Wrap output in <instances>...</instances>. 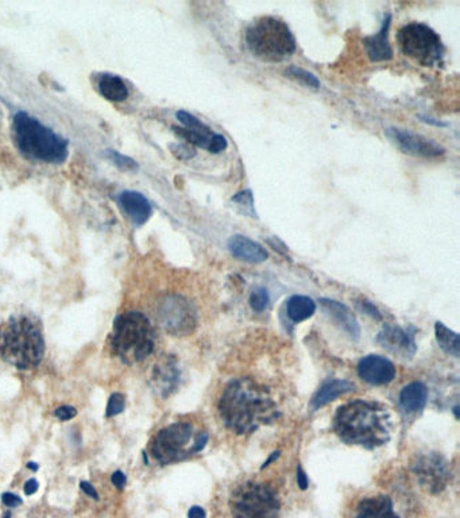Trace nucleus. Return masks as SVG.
<instances>
[{"mask_svg":"<svg viewBox=\"0 0 460 518\" xmlns=\"http://www.w3.org/2000/svg\"><path fill=\"white\" fill-rule=\"evenodd\" d=\"M358 374L370 385H387L396 378V367L385 356L369 355L359 362Z\"/></svg>","mask_w":460,"mask_h":518,"instance_id":"13","label":"nucleus"},{"mask_svg":"<svg viewBox=\"0 0 460 518\" xmlns=\"http://www.w3.org/2000/svg\"><path fill=\"white\" fill-rule=\"evenodd\" d=\"M246 44L256 59L281 62L296 52V38L289 26L276 16H261L246 30Z\"/></svg>","mask_w":460,"mask_h":518,"instance_id":"5","label":"nucleus"},{"mask_svg":"<svg viewBox=\"0 0 460 518\" xmlns=\"http://www.w3.org/2000/svg\"><path fill=\"white\" fill-rule=\"evenodd\" d=\"M354 518H400L394 512V505L387 495L363 498L356 505Z\"/></svg>","mask_w":460,"mask_h":518,"instance_id":"16","label":"nucleus"},{"mask_svg":"<svg viewBox=\"0 0 460 518\" xmlns=\"http://www.w3.org/2000/svg\"><path fill=\"white\" fill-rule=\"evenodd\" d=\"M390 22H391V15H386L382 23L381 30L365 38V47H366V53L369 56V59L374 62H382V61H389L393 59V49L389 44V28H390Z\"/></svg>","mask_w":460,"mask_h":518,"instance_id":"18","label":"nucleus"},{"mask_svg":"<svg viewBox=\"0 0 460 518\" xmlns=\"http://www.w3.org/2000/svg\"><path fill=\"white\" fill-rule=\"evenodd\" d=\"M14 134L19 148L31 158L45 163H62L68 155L66 141L26 112L15 115Z\"/></svg>","mask_w":460,"mask_h":518,"instance_id":"6","label":"nucleus"},{"mask_svg":"<svg viewBox=\"0 0 460 518\" xmlns=\"http://www.w3.org/2000/svg\"><path fill=\"white\" fill-rule=\"evenodd\" d=\"M353 390H354V385L348 381L331 379L322 386L313 396L311 401L312 411H317L326 406V404L339 399L341 396H344Z\"/></svg>","mask_w":460,"mask_h":518,"instance_id":"22","label":"nucleus"},{"mask_svg":"<svg viewBox=\"0 0 460 518\" xmlns=\"http://www.w3.org/2000/svg\"><path fill=\"white\" fill-rule=\"evenodd\" d=\"M172 148L179 160H189V158H193L196 154V151L188 145H176V146H172Z\"/></svg>","mask_w":460,"mask_h":518,"instance_id":"33","label":"nucleus"},{"mask_svg":"<svg viewBox=\"0 0 460 518\" xmlns=\"http://www.w3.org/2000/svg\"><path fill=\"white\" fill-rule=\"evenodd\" d=\"M386 136L400 148L402 153L423 157V158H436L445 153L444 148H442L435 141L428 139L423 135L411 133L408 130H402L397 127H389L385 130Z\"/></svg>","mask_w":460,"mask_h":518,"instance_id":"12","label":"nucleus"},{"mask_svg":"<svg viewBox=\"0 0 460 518\" xmlns=\"http://www.w3.org/2000/svg\"><path fill=\"white\" fill-rule=\"evenodd\" d=\"M1 502L8 507H15V506L23 504V501L18 495L11 494V493H4L1 495Z\"/></svg>","mask_w":460,"mask_h":518,"instance_id":"38","label":"nucleus"},{"mask_svg":"<svg viewBox=\"0 0 460 518\" xmlns=\"http://www.w3.org/2000/svg\"><path fill=\"white\" fill-rule=\"evenodd\" d=\"M155 341L157 335L148 316L141 312H126L114 322L110 348L123 363L134 365L153 354Z\"/></svg>","mask_w":460,"mask_h":518,"instance_id":"4","label":"nucleus"},{"mask_svg":"<svg viewBox=\"0 0 460 518\" xmlns=\"http://www.w3.org/2000/svg\"><path fill=\"white\" fill-rule=\"evenodd\" d=\"M119 203L126 211V213L131 218V220L138 225L148 222V218L151 216V206L148 199L141 193L134 191L123 192L119 197Z\"/></svg>","mask_w":460,"mask_h":518,"instance_id":"20","label":"nucleus"},{"mask_svg":"<svg viewBox=\"0 0 460 518\" xmlns=\"http://www.w3.org/2000/svg\"><path fill=\"white\" fill-rule=\"evenodd\" d=\"M267 245L273 249V250H276L277 252H280L281 255H288V247H286V245L282 242L281 239L280 237H267Z\"/></svg>","mask_w":460,"mask_h":518,"instance_id":"36","label":"nucleus"},{"mask_svg":"<svg viewBox=\"0 0 460 518\" xmlns=\"http://www.w3.org/2000/svg\"><path fill=\"white\" fill-rule=\"evenodd\" d=\"M377 341L389 353L401 359H411L417 351L413 336L397 326H386L379 332Z\"/></svg>","mask_w":460,"mask_h":518,"instance_id":"14","label":"nucleus"},{"mask_svg":"<svg viewBox=\"0 0 460 518\" xmlns=\"http://www.w3.org/2000/svg\"><path fill=\"white\" fill-rule=\"evenodd\" d=\"M208 439H209V436H208L207 432H200V433L196 436L194 442H193V454L201 452V451L206 448V445H207Z\"/></svg>","mask_w":460,"mask_h":518,"instance_id":"35","label":"nucleus"},{"mask_svg":"<svg viewBox=\"0 0 460 518\" xmlns=\"http://www.w3.org/2000/svg\"><path fill=\"white\" fill-rule=\"evenodd\" d=\"M316 302L307 296H292L286 302V314L293 323H301L313 316Z\"/></svg>","mask_w":460,"mask_h":518,"instance_id":"23","label":"nucleus"},{"mask_svg":"<svg viewBox=\"0 0 460 518\" xmlns=\"http://www.w3.org/2000/svg\"><path fill=\"white\" fill-rule=\"evenodd\" d=\"M153 384L160 392L163 397L169 396L176 387L179 379V371L175 359L166 358L161 363H158L153 370Z\"/></svg>","mask_w":460,"mask_h":518,"instance_id":"19","label":"nucleus"},{"mask_svg":"<svg viewBox=\"0 0 460 518\" xmlns=\"http://www.w3.org/2000/svg\"><path fill=\"white\" fill-rule=\"evenodd\" d=\"M99 90L110 102H123L129 96V89L123 80L114 74H104L100 77Z\"/></svg>","mask_w":460,"mask_h":518,"instance_id":"24","label":"nucleus"},{"mask_svg":"<svg viewBox=\"0 0 460 518\" xmlns=\"http://www.w3.org/2000/svg\"><path fill=\"white\" fill-rule=\"evenodd\" d=\"M280 454H281L280 451H277V452H273V455H271V457H270V458H269V459H267L266 461L264 463V466H262L261 469L264 470V469H265V467H267V466H269V464H270L271 461H274V460L277 459V458L280 457Z\"/></svg>","mask_w":460,"mask_h":518,"instance_id":"44","label":"nucleus"},{"mask_svg":"<svg viewBox=\"0 0 460 518\" xmlns=\"http://www.w3.org/2000/svg\"><path fill=\"white\" fill-rule=\"evenodd\" d=\"M224 425L237 435H250L278 418L277 404L265 386L252 378H239L224 387L219 400Z\"/></svg>","mask_w":460,"mask_h":518,"instance_id":"1","label":"nucleus"},{"mask_svg":"<svg viewBox=\"0 0 460 518\" xmlns=\"http://www.w3.org/2000/svg\"><path fill=\"white\" fill-rule=\"evenodd\" d=\"M38 482L35 481V479H30V481H28L26 482V485H25V493H26V495H33L34 493H37V490H38Z\"/></svg>","mask_w":460,"mask_h":518,"instance_id":"43","label":"nucleus"},{"mask_svg":"<svg viewBox=\"0 0 460 518\" xmlns=\"http://www.w3.org/2000/svg\"><path fill=\"white\" fill-rule=\"evenodd\" d=\"M177 118L185 126V129H192V130H206V129H209L200 119L193 117V115L185 112V111H178Z\"/></svg>","mask_w":460,"mask_h":518,"instance_id":"30","label":"nucleus"},{"mask_svg":"<svg viewBox=\"0 0 460 518\" xmlns=\"http://www.w3.org/2000/svg\"><path fill=\"white\" fill-rule=\"evenodd\" d=\"M359 305H360V308H362L363 311L366 312L367 314H370L371 317H374V319H377V320H381V319H382L381 312L378 311V310H377V307H375L374 304H371L370 301L363 300V301H360V302H359Z\"/></svg>","mask_w":460,"mask_h":518,"instance_id":"37","label":"nucleus"},{"mask_svg":"<svg viewBox=\"0 0 460 518\" xmlns=\"http://www.w3.org/2000/svg\"><path fill=\"white\" fill-rule=\"evenodd\" d=\"M320 304L326 308V311L336 322V324L341 326L344 332L348 334V336L351 339H354V341L359 339L360 328L358 324L355 314L351 312V310L347 305L341 304L336 300H331V298H322Z\"/></svg>","mask_w":460,"mask_h":518,"instance_id":"17","label":"nucleus"},{"mask_svg":"<svg viewBox=\"0 0 460 518\" xmlns=\"http://www.w3.org/2000/svg\"><path fill=\"white\" fill-rule=\"evenodd\" d=\"M428 401V389L421 382H412L402 389L400 394L401 409L408 415L420 413Z\"/></svg>","mask_w":460,"mask_h":518,"instance_id":"21","label":"nucleus"},{"mask_svg":"<svg viewBox=\"0 0 460 518\" xmlns=\"http://www.w3.org/2000/svg\"><path fill=\"white\" fill-rule=\"evenodd\" d=\"M111 482L115 485V488L123 489L124 485H126V482H127V478H126V475L123 474L122 471H117V473H114V475L111 476Z\"/></svg>","mask_w":460,"mask_h":518,"instance_id":"40","label":"nucleus"},{"mask_svg":"<svg viewBox=\"0 0 460 518\" xmlns=\"http://www.w3.org/2000/svg\"><path fill=\"white\" fill-rule=\"evenodd\" d=\"M297 485L301 490L308 489V476L301 466L297 467Z\"/></svg>","mask_w":460,"mask_h":518,"instance_id":"39","label":"nucleus"},{"mask_svg":"<svg viewBox=\"0 0 460 518\" xmlns=\"http://www.w3.org/2000/svg\"><path fill=\"white\" fill-rule=\"evenodd\" d=\"M280 507L277 493L265 483H243L234 490L230 498L234 518H277Z\"/></svg>","mask_w":460,"mask_h":518,"instance_id":"8","label":"nucleus"},{"mask_svg":"<svg viewBox=\"0 0 460 518\" xmlns=\"http://www.w3.org/2000/svg\"><path fill=\"white\" fill-rule=\"evenodd\" d=\"M227 246H228L231 255L235 257L239 261H244L250 264H262L269 257L266 249L264 246H261L255 240H252L250 237H243V235H234L230 237Z\"/></svg>","mask_w":460,"mask_h":518,"instance_id":"15","label":"nucleus"},{"mask_svg":"<svg viewBox=\"0 0 460 518\" xmlns=\"http://www.w3.org/2000/svg\"><path fill=\"white\" fill-rule=\"evenodd\" d=\"M173 130H175V133L177 134L178 136L184 138L188 143L194 145L197 148H206L208 151H209L212 141L215 138V133H212L211 129L192 130V129H185V127H175Z\"/></svg>","mask_w":460,"mask_h":518,"instance_id":"26","label":"nucleus"},{"mask_svg":"<svg viewBox=\"0 0 460 518\" xmlns=\"http://www.w3.org/2000/svg\"><path fill=\"white\" fill-rule=\"evenodd\" d=\"M28 467H29L30 470H38V466L35 463H29Z\"/></svg>","mask_w":460,"mask_h":518,"instance_id":"45","label":"nucleus"},{"mask_svg":"<svg viewBox=\"0 0 460 518\" xmlns=\"http://www.w3.org/2000/svg\"><path fill=\"white\" fill-rule=\"evenodd\" d=\"M207 517V513L203 507L200 506H193L189 509L188 512V518H206Z\"/></svg>","mask_w":460,"mask_h":518,"instance_id":"42","label":"nucleus"},{"mask_svg":"<svg viewBox=\"0 0 460 518\" xmlns=\"http://www.w3.org/2000/svg\"><path fill=\"white\" fill-rule=\"evenodd\" d=\"M435 334H436V341H437L443 351H445L449 355L455 356V358L459 356V335L456 332L447 328L443 323L437 322L435 324Z\"/></svg>","mask_w":460,"mask_h":518,"instance_id":"25","label":"nucleus"},{"mask_svg":"<svg viewBox=\"0 0 460 518\" xmlns=\"http://www.w3.org/2000/svg\"><path fill=\"white\" fill-rule=\"evenodd\" d=\"M412 471L420 485L430 493H440L451 479L449 463L436 452L418 455L412 463Z\"/></svg>","mask_w":460,"mask_h":518,"instance_id":"11","label":"nucleus"},{"mask_svg":"<svg viewBox=\"0 0 460 518\" xmlns=\"http://www.w3.org/2000/svg\"><path fill=\"white\" fill-rule=\"evenodd\" d=\"M77 415V411L73 406H59L54 411V416L61 420V421H68L72 420Z\"/></svg>","mask_w":460,"mask_h":518,"instance_id":"32","label":"nucleus"},{"mask_svg":"<svg viewBox=\"0 0 460 518\" xmlns=\"http://www.w3.org/2000/svg\"><path fill=\"white\" fill-rule=\"evenodd\" d=\"M334 432L343 443L375 449L391 437V415L375 401L356 400L341 406L334 417Z\"/></svg>","mask_w":460,"mask_h":518,"instance_id":"2","label":"nucleus"},{"mask_svg":"<svg viewBox=\"0 0 460 518\" xmlns=\"http://www.w3.org/2000/svg\"><path fill=\"white\" fill-rule=\"evenodd\" d=\"M232 201L240 204L242 207L247 208V211L250 213H254V200H252V194L250 191H243V192L237 193V196L232 197Z\"/></svg>","mask_w":460,"mask_h":518,"instance_id":"31","label":"nucleus"},{"mask_svg":"<svg viewBox=\"0 0 460 518\" xmlns=\"http://www.w3.org/2000/svg\"><path fill=\"white\" fill-rule=\"evenodd\" d=\"M157 316L163 329L173 336H188L197 326L192 304L181 296L165 297Z\"/></svg>","mask_w":460,"mask_h":518,"instance_id":"10","label":"nucleus"},{"mask_svg":"<svg viewBox=\"0 0 460 518\" xmlns=\"http://www.w3.org/2000/svg\"><path fill=\"white\" fill-rule=\"evenodd\" d=\"M397 42L403 56L421 66H437L443 64L444 45L435 30L421 22H411L399 30Z\"/></svg>","mask_w":460,"mask_h":518,"instance_id":"7","label":"nucleus"},{"mask_svg":"<svg viewBox=\"0 0 460 518\" xmlns=\"http://www.w3.org/2000/svg\"><path fill=\"white\" fill-rule=\"evenodd\" d=\"M286 74L290 78L296 80L297 83H300L305 87L314 89L320 88V80L314 74L305 71V69H301V68H297V66H289L286 69Z\"/></svg>","mask_w":460,"mask_h":518,"instance_id":"27","label":"nucleus"},{"mask_svg":"<svg viewBox=\"0 0 460 518\" xmlns=\"http://www.w3.org/2000/svg\"><path fill=\"white\" fill-rule=\"evenodd\" d=\"M126 406V400L124 396L120 393H114L110 396L108 399V405H107V417H115L120 415L124 411Z\"/></svg>","mask_w":460,"mask_h":518,"instance_id":"29","label":"nucleus"},{"mask_svg":"<svg viewBox=\"0 0 460 518\" xmlns=\"http://www.w3.org/2000/svg\"><path fill=\"white\" fill-rule=\"evenodd\" d=\"M80 486H81V489H83V491H84L88 497H92L93 500H99V494H98V491H96V489H95L90 483L83 481V482L80 483Z\"/></svg>","mask_w":460,"mask_h":518,"instance_id":"41","label":"nucleus"},{"mask_svg":"<svg viewBox=\"0 0 460 518\" xmlns=\"http://www.w3.org/2000/svg\"><path fill=\"white\" fill-rule=\"evenodd\" d=\"M193 427L189 423H173L160 430L150 443L151 457L167 466L192 455Z\"/></svg>","mask_w":460,"mask_h":518,"instance_id":"9","label":"nucleus"},{"mask_svg":"<svg viewBox=\"0 0 460 518\" xmlns=\"http://www.w3.org/2000/svg\"><path fill=\"white\" fill-rule=\"evenodd\" d=\"M250 305L255 312H264L269 307L270 297L265 288H255L250 295Z\"/></svg>","mask_w":460,"mask_h":518,"instance_id":"28","label":"nucleus"},{"mask_svg":"<svg viewBox=\"0 0 460 518\" xmlns=\"http://www.w3.org/2000/svg\"><path fill=\"white\" fill-rule=\"evenodd\" d=\"M45 356L44 329L31 313H15L0 324V358L19 370L40 366Z\"/></svg>","mask_w":460,"mask_h":518,"instance_id":"3","label":"nucleus"},{"mask_svg":"<svg viewBox=\"0 0 460 518\" xmlns=\"http://www.w3.org/2000/svg\"><path fill=\"white\" fill-rule=\"evenodd\" d=\"M227 146H228L227 139H225L223 135H220V134H215V138H213V141H212V145H211V148H209V153L218 154V153H220L223 150H225Z\"/></svg>","mask_w":460,"mask_h":518,"instance_id":"34","label":"nucleus"}]
</instances>
